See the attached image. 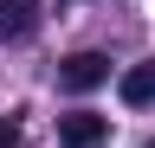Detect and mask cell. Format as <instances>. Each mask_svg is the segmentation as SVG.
Returning a JSON list of instances; mask_svg holds the SVG:
<instances>
[{"mask_svg": "<svg viewBox=\"0 0 155 148\" xmlns=\"http://www.w3.org/2000/svg\"><path fill=\"white\" fill-rule=\"evenodd\" d=\"M58 84H65V90H97V84H110V58H104V52H71V58L58 65Z\"/></svg>", "mask_w": 155, "mask_h": 148, "instance_id": "6da1fadb", "label": "cell"}, {"mask_svg": "<svg viewBox=\"0 0 155 148\" xmlns=\"http://www.w3.org/2000/svg\"><path fill=\"white\" fill-rule=\"evenodd\" d=\"M32 32H39V0H0V39L26 45Z\"/></svg>", "mask_w": 155, "mask_h": 148, "instance_id": "3957f363", "label": "cell"}, {"mask_svg": "<svg viewBox=\"0 0 155 148\" xmlns=\"http://www.w3.org/2000/svg\"><path fill=\"white\" fill-rule=\"evenodd\" d=\"M116 97H123L129 109H142V103H155V58H142V65H129L123 77H116Z\"/></svg>", "mask_w": 155, "mask_h": 148, "instance_id": "277c9868", "label": "cell"}, {"mask_svg": "<svg viewBox=\"0 0 155 148\" xmlns=\"http://www.w3.org/2000/svg\"><path fill=\"white\" fill-rule=\"evenodd\" d=\"M0 148H19V129H13L7 116H0Z\"/></svg>", "mask_w": 155, "mask_h": 148, "instance_id": "5b68a950", "label": "cell"}, {"mask_svg": "<svg viewBox=\"0 0 155 148\" xmlns=\"http://www.w3.org/2000/svg\"><path fill=\"white\" fill-rule=\"evenodd\" d=\"M104 135H110V122H104V116H91V109L58 116V142H65V148H104Z\"/></svg>", "mask_w": 155, "mask_h": 148, "instance_id": "7a4b0ae2", "label": "cell"}]
</instances>
